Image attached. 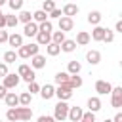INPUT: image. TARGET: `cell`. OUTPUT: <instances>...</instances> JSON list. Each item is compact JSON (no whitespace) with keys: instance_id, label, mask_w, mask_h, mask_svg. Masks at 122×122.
<instances>
[{"instance_id":"cell-1","label":"cell","mask_w":122,"mask_h":122,"mask_svg":"<svg viewBox=\"0 0 122 122\" xmlns=\"http://www.w3.org/2000/svg\"><path fill=\"white\" fill-rule=\"evenodd\" d=\"M6 118L10 122H17V120L27 122V120L32 118V109L30 107H23V105L21 107H10L8 112H6Z\"/></svg>"},{"instance_id":"cell-2","label":"cell","mask_w":122,"mask_h":122,"mask_svg":"<svg viewBox=\"0 0 122 122\" xmlns=\"http://www.w3.org/2000/svg\"><path fill=\"white\" fill-rule=\"evenodd\" d=\"M38 44L34 42V44H23V46H19L17 48V57H21V59H29V57H32V55H36L38 53Z\"/></svg>"},{"instance_id":"cell-3","label":"cell","mask_w":122,"mask_h":122,"mask_svg":"<svg viewBox=\"0 0 122 122\" xmlns=\"http://www.w3.org/2000/svg\"><path fill=\"white\" fill-rule=\"evenodd\" d=\"M67 114H69V105H67L65 101H59V103L55 105L53 118H55L57 122H63V120H67Z\"/></svg>"},{"instance_id":"cell-4","label":"cell","mask_w":122,"mask_h":122,"mask_svg":"<svg viewBox=\"0 0 122 122\" xmlns=\"http://www.w3.org/2000/svg\"><path fill=\"white\" fill-rule=\"evenodd\" d=\"M111 95H112L111 105H112L114 109H120V107H122V88H120V86L112 88V90H111Z\"/></svg>"},{"instance_id":"cell-5","label":"cell","mask_w":122,"mask_h":122,"mask_svg":"<svg viewBox=\"0 0 122 122\" xmlns=\"http://www.w3.org/2000/svg\"><path fill=\"white\" fill-rule=\"evenodd\" d=\"M19 80H21L19 74H10V72H8V74L4 76V84H2V86H4L6 90H11V88H15V86L19 84Z\"/></svg>"},{"instance_id":"cell-6","label":"cell","mask_w":122,"mask_h":122,"mask_svg":"<svg viewBox=\"0 0 122 122\" xmlns=\"http://www.w3.org/2000/svg\"><path fill=\"white\" fill-rule=\"evenodd\" d=\"M55 95L59 97V101H67V99L72 97V88H69V86H59V88L55 90Z\"/></svg>"},{"instance_id":"cell-7","label":"cell","mask_w":122,"mask_h":122,"mask_svg":"<svg viewBox=\"0 0 122 122\" xmlns=\"http://www.w3.org/2000/svg\"><path fill=\"white\" fill-rule=\"evenodd\" d=\"M111 90H112V86L107 80H97L95 82V92L99 95H107V93H111Z\"/></svg>"},{"instance_id":"cell-8","label":"cell","mask_w":122,"mask_h":122,"mask_svg":"<svg viewBox=\"0 0 122 122\" xmlns=\"http://www.w3.org/2000/svg\"><path fill=\"white\" fill-rule=\"evenodd\" d=\"M72 27H74V21H72V17H67V15L59 17V30L67 32V30H72Z\"/></svg>"},{"instance_id":"cell-9","label":"cell","mask_w":122,"mask_h":122,"mask_svg":"<svg viewBox=\"0 0 122 122\" xmlns=\"http://www.w3.org/2000/svg\"><path fill=\"white\" fill-rule=\"evenodd\" d=\"M82 114H84V111H82L80 107H69V114H67V118H69L71 122H78V120L82 118Z\"/></svg>"},{"instance_id":"cell-10","label":"cell","mask_w":122,"mask_h":122,"mask_svg":"<svg viewBox=\"0 0 122 122\" xmlns=\"http://www.w3.org/2000/svg\"><path fill=\"white\" fill-rule=\"evenodd\" d=\"M36 32H38V23H34V21H29V23H25V29H23V34L25 36H36Z\"/></svg>"},{"instance_id":"cell-11","label":"cell","mask_w":122,"mask_h":122,"mask_svg":"<svg viewBox=\"0 0 122 122\" xmlns=\"http://www.w3.org/2000/svg\"><path fill=\"white\" fill-rule=\"evenodd\" d=\"M30 67H32V69H44V67H46V57L40 55V53L32 55V57H30Z\"/></svg>"},{"instance_id":"cell-12","label":"cell","mask_w":122,"mask_h":122,"mask_svg":"<svg viewBox=\"0 0 122 122\" xmlns=\"http://www.w3.org/2000/svg\"><path fill=\"white\" fill-rule=\"evenodd\" d=\"M40 95H42V99H51L53 95H55V88L51 86V84H46V86H42L40 88Z\"/></svg>"},{"instance_id":"cell-13","label":"cell","mask_w":122,"mask_h":122,"mask_svg":"<svg viewBox=\"0 0 122 122\" xmlns=\"http://www.w3.org/2000/svg\"><path fill=\"white\" fill-rule=\"evenodd\" d=\"M4 101H6L8 107H17V105H19V95L13 93V92H8V93L4 95Z\"/></svg>"},{"instance_id":"cell-14","label":"cell","mask_w":122,"mask_h":122,"mask_svg":"<svg viewBox=\"0 0 122 122\" xmlns=\"http://www.w3.org/2000/svg\"><path fill=\"white\" fill-rule=\"evenodd\" d=\"M63 15H67V17H72V15H76L78 13V6L76 4H72V2H69V4H65L63 6V11H61Z\"/></svg>"},{"instance_id":"cell-15","label":"cell","mask_w":122,"mask_h":122,"mask_svg":"<svg viewBox=\"0 0 122 122\" xmlns=\"http://www.w3.org/2000/svg\"><path fill=\"white\" fill-rule=\"evenodd\" d=\"M51 42V34L50 32H36V44L38 46H46V44H50Z\"/></svg>"},{"instance_id":"cell-16","label":"cell","mask_w":122,"mask_h":122,"mask_svg":"<svg viewBox=\"0 0 122 122\" xmlns=\"http://www.w3.org/2000/svg\"><path fill=\"white\" fill-rule=\"evenodd\" d=\"M8 44H10L11 48H19V46H23V36L17 34V32H13V34L8 36Z\"/></svg>"},{"instance_id":"cell-17","label":"cell","mask_w":122,"mask_h":122,"mask_svg":"<svg viewBox=\"0 0 122 122\" xmlns=\"http://www.w3.org/2000/svg\"><path fill=\"white\" fill-rule=\"evenodd\" d=\"M86 59H88L90 65H97V63L101 61V53H99L97 50H90V51L86 53Z\"/></svg>"},{"instance_id":"cell-18","label":"cell","mask_w":122,"mask_h":122,"mask_svg":"<svg viewBox=\"0 0 122 122\" xmlns=\"http://www.w3.org/2000/svg\"><path fill=\"white\" fill-rule=\"evenodd\" d=\"M53 78H55V84H57V86H69V78H71V74L61 71V72H57Z\"/></svg>"},{"instance_id":"cell-19","label":"cell","mask_w":122,"mask_h":122,"mask_svg":"<svg viewBox=\"0 0 122 122\" xmlns=\"http://www.w3.org/2000/svg\"><path fill=\"white\" fill-rule=\"evenodd\" d=\"M103 36H105V29L97 25V27L92 30V36H90V40H93V42H101V40H103Z\"/></svg>"},{"instance_id":"cell-20","label":"cell","mask_w":122,"mask_h":122,"mask_svg":"<svg viewBox=\"0 0 122 122\" xmlns=\"http://www.w3.org/2000/svg\"><path fill=\"white\" fill-rule=\"evenodd\" d=\"M59 48H61L63 51L71 53V51H74V50H76V42H74V40H67V38H65V40L59 44Z\"/></svg>"},{"instance_id":"cell-21","label":"cell","mask_w":122,"mask_h":122,"mask_svg":"<svg viewBox=\"0 0 122 122\" xmlns=\"http://www.w3.org/2000/svg\"><path fill=\"white\" fill-rule=\"evenodd\" d=\"M78 46H86V44H90V34L86 32V30H80L78 34H76V40H74Z\"/></svg>"},{"instance_id":"cell-22","label":"cell","mask_w":122,"mask_h":122,"mask_svg":"<svg viewBox=\"0 0 122 122\" xmlns=\"http://www.w3.org/2000/svg\"><path fill=\"white\" fill-rule=\"evenodd\" d=\"M88 109H90L92 112H97V111L101 109V99H99V97H90V99H88Z\"/></svg>"},{"instance_id":"cell-23","label":"cell","mask_w":122,"mask_h":122,"mask_svg":"<svg viewBox=\"0 0 122 122\" xmlns=\"http://www.w3.org/2000/svg\"><path fill=\"white\" fill-rule=\"evenodd\" d=\"M32 21H34V23H44V21H48V13H46L44 10H36V11L32 13Z\"/></svg>"},{"instance_id":"cell-24","label":"cell","mask_w":122,"mask_h":122,"mask_svg":"<svg viewBox=\"0 0 122 122\" xmlns=\"http://www.w3.org/2000/svg\"><path fill=\"white\" fill-rule=\"evenodd\" d=\"M46 51H48V55H57L59 51H61V48H59V44H55V42H50V44H46Z\"/></svg>"},{"instance_id":"cell-25","label":"cell","mask_w":122,"mask_h":122,"mask_svg":"<svg viewBox=\"0 0 122 122\" xmlns=\"http://www.w3.org/2000/svg\"><path fill=\"white\" fill-rule=\"evenodd\" d=\"M82 86V78L78 76V74H71V78H69V88H80Z\"/></svg>"},{"instance_id":"cell-26","label":"cell","mask_w":122,"mask_h":122,"mask_svg":"<svg viewBox=\"0 0 122 122\" xmlns=\"http://www.w3.org/2000/svg\"><path fill=\"white\" fill-rule=\"evenodd\" d=\"M30 99H32V93H29V92H23V93L19 95V105H23V107H29V105H30Z\"/></svg>"},{"instance_id":"cell-27","label":"cell","mask_w":122,"mask_h":122,"mask_svg":"<svg viewBox=\"0 0 122 122\" xmlns=\"http://www.w3.org/2000/svg\"><path fill=\"white\" fill-rule=\"evenodd\" d=\"M99 21H101V13H99V11H90V13H88V23L99 25Z\"/></svg>"},{"instance_id":"cell-28","label":"cell","mask_w":122,"mask_h":122,"mask_svg":"<svg viewBox=\"0 0 122 122\" xmlns=\"http://www.w3.org/2000/svg\"><path fill=\"white\" fill-rule=\"evenodd\" d=\"M51 29H53V25H51L50 19L44 21V23H38V30H40V32H50V34H51Z\"/></svg>"},{"instance_id":"cell-29","label":"cell","mask_w":122,"mask_h":122,"mask_svg":"<svg viewBox=\"0 0 122 122\" xmlns=\"http://www.w3.org/2000/svg\"><path fill=\"white\" fill-rule=\"evenodd\" d=\"M15 59H17L15 50H10V51L4 53V63H6V65H8V63H15Z\"/></svg>"},{"instance_id":"cell-30","label":"cell","mask_w":122,"mask_h":122,"mask_svg":"<svg viewBox=\"0 0 122 122\" xmlns=\"http://www.w3.org/2000/svg\"><path fill=\"white\" fill-rule=\"evenodd\" d=\"M82 69V65L78 61H69V74H78Z\"/></svg>"},{"instance_id":"cell-31","label":"cell","mask_w":122,"mask_h":122,"mask_svg":"<svg viewBox=\"0 0 122 122\" xmlns=\"http://www.w3.org/2000/svg\"><path fill=\"white\" fill-rule=\"evenodd\" d=\"M63 40H65V32H63V30H55V32H51V42L61 44Z\"/></svg>"},{"instance_id":"cell-32","label":"cell","mask_w":122,"mask_h":122,"mask_svg":"<svg viewBox=\"0 0 122 122\" xmlns=\"http://www.w3.org/2000/svg\"><path fill=\"white\" fill-rule=\"evenodd\" d=\"M34 69L32 67H29V65H19V69H17V74H19V78H23V76H27L29 72H32Z\"/></svg>"},{"instance_id":"cell-33","label":"cell","mask_w":122,"mask_h":122,"mask_svg":"<svg viewBox=\"0 0 122 122\" xmlns=\"http://www.w3.org/2000/svg\"><path fill=\"white\" fill-rule=\"evenodd\" d=\"M17 19H19L21 23H29V21H32V13H30V11H21V13L17 15Z\"/></svg>"},{"instance_id":"cell-34","label":"cell","mask_w":122,"mask_h":122,"mask_svg":"<svg viewBox=\"0 0 122 122\" xmlns=\"http://www.w3.org/2000/svg\"><path fill=\"white\" fill-rule=\"evenodd\" d=\"M78 122H95V112H92V111L84 112V114H82V118H80Z\"/></svg>"},{"instance_id":"cell-35","label":"cell","mask_w":122,"mask_h":122,"mask_svg":"<svg viewBox=\"0 0 122 122\" xmlns=\"http://www.w3.org/2000/svg\"><path fill=\"white\" fill-rule=\"evenodd\" d=\"M53 8H55V0H44V4H42V10H44L46 13H50Z\"/></svg>"},{"instance_id":"cell-36","label":"cell","mask_w":122,"mask_h":122,"mask_svg":"<svg viewBox=\"0 0 122 122\" xmlns=\"http://www.w3.org/2000/svg\"><path fill=\"white\" fill-rule=\"evenodd\" d=\"M17 23H19L17 15H6V27H17Z\"/></svg>"},{"instance_id":"cell-37","label":"cell","mask_w":122,"mask_h":122,"mask_svg":"<svg viewBox=\"0 0 122 122\" xmlns=\"http://www.w3.org/2000/svg\"><path fill=\"white\" fill-rule=\"evenodd\" d=\"M8 6L15 11V10H21L23 8V0H8Z\"/></svg>"},{"instance_id":"cell-38","label":"cell","mask_w":122,"mask_h":122,"mask_svg":"<svg viewBox=\"0 0 122 122\" xmlns=\"http://www.w3.org/2000/svg\"><path fill=\"white\" fill-rule=\"evenodd\" d=\"M112 40H114V32L109 30V29H105V36H103L101 42H112Z\"/></svg>"},{"instance_id":"cell-39","label":"cell","mask_w":122,"mask_h":122,"mask_svg":"<svg viewBox=\"0 0 122 122\" xmlns=\"http://www.w3.org/2000/svg\"><path fill=\"white\" fill-rule=\"evenodd\" d=\"M40 92V86L32 80V82H29V93H38Z\"/></svg>"},{"instance_id":"cell-40","label":"cell","mask_w":122,"mask_h":122,"mask_svg":"<svg viewBox=\"0 0 122 122\" xmlns=\"http://www.w3.org/2000/svg\"><path fill=\"white\" fill-rule=\"evenodd\" d=\"M61 15H63V13H61V10H57V8H53V10H51V11H50V15H48V17H53V19H55V17H57V19H59V17H61Z\"/></svg>"},{"instance_id":"cell-41","label":"cell","mask_w":122,"mask_h":122,"mask_svg":"<svg viewBox=\"0 0 122 122\" xmlns=\"http://www.w3.org/2000/svg\"><path fill=\"white\" fill-rule=\"evenodd\" d=\"M8 36H10V34H8V30L0 29V44H2V42H8Z\"/></svg>"},{"instance_id":"cell-42","label":"cell","mask_w":122,"mask_h":122,"mask_svg":"<svg viewBox=\"0 0 122 122\" xmlns=\"http://www.w3.org/2000/svg\"><path fill=\"white\" fill-rule=\"evenodd\" d=\"M6 74H8V65H6V63H0V76L4 78Z\"/></svg>"},{"instance_id":"cell-43","label":"cell","mask_w":122,"mask_h":122,"mask_svg":"<svg viewBox=\"0 0 122 122\" xmlns=\"http://www.w3.org/2000/svg\"><path fill=\"white\" fill-rule=\"evenodd\" d=\"M38 122H57V120H55L53 116H46V114H44V116L38 118Z\"/></svg>"},{"instance_id":"cell-44","label":"cell","mask_w":122,"mask_h":122,"mask_svg":"<svg viewBox=\"0 0 122 122\" xmlns=\"http://www.w3.org/2000/svg\"><path fill=\"white\" fill-rule=\"evenodd\" d=\"M4 27H6V15L0 13V29H4Z\"/></svg>"},{"instance_id":"cell-45","label":"cell","mask_w":122,"mask_h":122,"mask_svg":"<svg viewBox=\"0 0 122 122\" xmlns=\"http://www.w3.org/2000/svg\"><path fill=\"white\" fill-rule=\"evenodd\" d=\"M114 30H116V32H122V21H116V25H114Z\"/></svg>"},{"instance_id":"cell-46","label":"cell","mask_w":122,"mask_h":122,"mask_svg":"<svg viewBox=\"0 0 122 122\" xmlns=\"http://www.w3.org/2000/svg\"><path fill=\"white\" fill-rule=\"evenodd\" d=\"M112 122H122V112H116V116L112 118Z\"/></svg>"},{"instance_id":"cell-47","label":"cell","mask_w":122,"mask_h":122,"mask_svg":"<svg viewBox=\"0 0 122 122\" xmlns=\"http://www.w3.org/2000/svg\"><path fill=\"white\" fill-rule=\"evenodd\" d=\"M8 93V90L4 88V86H0V99H4V95Z\"/></svg>"},{"instance_id":"cell-48","label":"cell","mask_w":122,"mask_h":122,"mask_svg":"<svg viewBox=\"0 0 122 122\" xmlns=\"http://www.w3.org/2000/svg\"><path fill=\"white\" fill-rule=\"evenodd\" d=\"M6 2H8V0H0V8H2V6L6 4Z\"/></svg>"},{"instance_id":"cell-49","label":"cell","mask_w":122,"mask_h":122,"mask_svg":"<svg viewBox=\"0 0 122 122\" xmlns=\"http://www.w3.org/2000/svg\"><path fill=\"white\" fill-rule=\"evenodd\" d=\"M105 122H112V120H109V118H107V120H105Z\"/></svg>"},{"instance_id":"cell-50","label":"cell","mask_w":122,"mask_h":122,"mask_svg":"<svg viewBox=\"0 0 122 122\" xmlns=\"http://www.w3.org/2000/svg\"><path fill=\"white\" fill-rule=\"evenodd\" d=\"M0 13H2V11H0Z\"/></svg>"}]
</instances>
